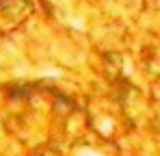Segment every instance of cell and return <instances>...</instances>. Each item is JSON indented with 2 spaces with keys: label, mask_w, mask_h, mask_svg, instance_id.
<instances>
[{
  "label": "cell",
  "mask_w": 160,
  "mask_h": 156,
  "mask_svg": "<svg viewBox=\"0 0 160 156\" xmlns=\"http://www.w3.org/2000/svg\"><path fill=\"white\" fill-rule=\"evenodd\" d=\"M80 156H102V154H98V152H93V150H82Z\"/></svg>",
  "instance_id": "6da1fadb"
}]
</instances>
